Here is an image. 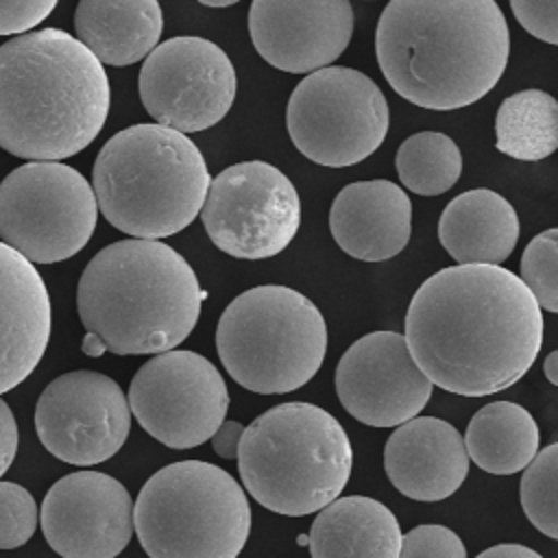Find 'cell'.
<instances>
[{"mask_svg":"<svg viewBox=\"0 0 558 558\" xmlns=\"http://www.w3.org/2000/svg\"><path fill=\"white\" fill-rule=\"evenodd\" d=\"M403 338L432 384L462 397H486L530 371L543 344V314L512 270L458 264L414 292Z\"/></svg>","mask_w":558,"mask_h":558,"instance_id":"6da1fadb","label":"cell"},{"mask_svg":"<svg viewBox=\"0 0 558 558\" xmlns=\"http://www.w3.org/2000/svg\"><path fill=\"white\" fill-rule=\"evenodd\" d=\"M375 52L401 98L449 111L497 85L510 31L495 0H390L377 22Z\"/></svg>","mask_w":558,"mask_h":558,"instance_id":"7a4b0ae2","label":"cell"},{"mask_svg":"<svg viewBox=\"0 0 558 558\" xmlns=\"http://www.w3.org/2000/svg\"><path fill=\"white\" fill-rule=\"evenodd\" d=\"M102 63L70 33L44 28L0 46V148L59 161L87 148L109 113Z\"/></svg>","mask_w":558,"mask_h":558,"instance_id":"3957f363","label":"cell"},{"mask_svg":"<svg viewBox=\"0 0 558 558\" xmlns=\"http://www.w3.org/2000/svg\"><path fill=\"white\" fill-rule=\"evenodd\" d=\"M207 292L172 246L131 238L98 251L85 266L76 307L89 336L116 355L163 353L196 327Z\"/></svg>","mask_w":558,"mask_h":558,"instance_id":"277c9868","label":"cell"},{"mask_svg":"<svg viewBox=\"0 0 558 558\" xmlns=\"http://www.w3.org/2000/svg\"><path fill=\"white\" fill-rule=\"evenodd\" d=\"M94 196L122 233L159 240L198 216L209 170L198 146L181 131L150 122L118 131L94 161Z\"/></svg>","mask_w":558,"mask_h":558,"instance_id":"5b68a950","label":"cell"},{"mask_svg":"<svg viewBox=\"0 0 558 558\" xmlns=\"http://www.w3.org/2000/svg\"><path fill=\"white\" fill-rule=\"evenodd\" d=\"M235 458L251 497L283 517L325 508L342 493L353 466L344 427L314 403H281L253 418Z\"/></svg>","mask_w":558,"mask_h":558,"instance_id":"8992f818","label":"cell"},{"mask_svg":"<svg viewBox=\"0 0 558 558\" xmlns=\"http://www.w3.org/2000/svg\"><path fill=\"white\" fill-rule=\"evenodd\" d=\"M216 349L235 384L259 395H283L318 373L327 325L301 292L257 286L238 294L220 314Z\"/></svg>","mask_w":558,"mask_h":558,"instance_id":"52a82bcc","label":"cell"},{"mask_svg":"<svg viewBox=\"0 0 558 558\" xmlns=\"http://www.w3.org/2000/svg\"><path fill=\"white\" fill-rule=\"evenodd\" d=\"M133 530L150 558H238L251 506L225 469L181 460L146 480L133 504Z\"/></svg>","mask_w":558,"mask_h":558,"instance_id":"ba28073f","label":"cell"},{"mask_svg":"<svg viewBox=\"0 0 558 558\" xmlns=\"http://www.w3.org/2000/svg\"><path fill=\"white\" fill-rule=\"evenodd\" d=\"M388 102L360 70L327 65L310 72L290 94L286 124L307 159L329 168L360 163L388 133Z\"/></svg>","mask_w":558,"mask_h":558,"instance_id":"9c48e42d","label":"cell"},{"mask_svg":"<svg viewBox=\"0 0 558 558\" xmlns=\"http://www.w3.org/2000/svg\"><path fill=\"white\" fill-rule=\"evenodd\" d=\"M98 205L87 179L59 161H31L0 183V238L31 264L76 255L92 238Z\"/></svg>","mask_w":558,"mask_h":558,"instance_id":"30bf717a","label":"cell"},{"mask_svg":"<svg viewBox=\"0 0 558 558\" xmlns=\"http://www.w3.org/2000/svg\"><path fill=\"white\" fill-rule=\"evenodd\" d=\"M209 240L238 259L279 255L301 225V201L292 181L266 161H242L209 181L201 207Z\"/></svg>","mask_w":558,"mask_h":558,"instance_id":"8fae6325","label":"cell"},{"mask_svg":"<svg viewBox=\"0 0 558 558\" xmlns=\"http://www.w3.org/2000/svg\"><path fill=\"white\" fill-rule=\"evenodd\" d=\"M126 401L155 440L170 449H192L207 442L225 421L229 390L205 355L170 349L140 366Z\"/></svg>","mask_w":558,"mask_h":558,"instance_id":"7c38bea8","label":"cell"},{"mask_svg":"<svg viewBox=\"0 0 558 558\" xmlns=\"http://www.w3.org/2000/svg\"><path fill=\"white\" fill-rule=\"evenodd\" d=\"M140 98L148 116L181 133L218 124L235 98V70L209 39L179 35L155 46L140 70Z\"/></svg>","mask_w":558,"mask_h":558,"instance_id":"4fadbf2b","label":"cell"},{"mask_svg":"<svg viewBox=\"0 0 558 558\" xmlns=\"http://www.w3.org/2000/svg\"><path fill=\"white\" fill-rule=\"evenodd\" d=\"M35 429L59 460L92 466L116 456L131 429L122 388L96 371H72L52 379L37 399Z\"/></svg>","mask_w":558,"mask_h":558,"instance_id":"5bb4252c","label":"cell"},{"mask_svg":"<svg viewBox=\"0 0 558 558\" xmlns=\"http://www.w3.org/2000/svg\"><path fill=\"white\" fill-rule=\"evenodd\" d=\"M432 381L397 331H373L355 340L336 368L342 408L371 427H397L427 405Z\"/></svg>","mask_w":558,"mask_h":558,"instance_id":"9a60e30c","label":"cell"},{"mask_svg":"<svg viewBox=\"0 0 558 558\" xmlns=\"http://www.w3.org/2000/svg\"><path fill=\"white\" fill-rule=\"evenodd\" d=\"M39 523L61 558H116L133 536V501L116 477L76 471L50 486Z\"/></svg>","mask_w":558,"mask_h":558,"instance_id":"2e32d148","label":"cell"},{"mask_svg":"<svg viewBox=\"0 0 558 558\" xmlns=\"http://www.w3.org/2000/svg\"><path fill=\"white\" fill-rule=\"evenodd\" d=\"M248 33L272 68L305 74L331 65L353 35L349 0H253Z\"/></svg>","mask_w":558,"mask_h":558,"instance_id":"e0dca14e","label":"cell"},{"mask_svg":"<svg viewBox=\"0 0 558 558\" xmlns=\"http://www.w3.org/2000/svg\"><path fill=\"white\" fill-rule=\"evenodd\" d=\"M384 469L401 495L416 501H440L462 486L469 456L453 425L436 416H414L390 434Z\"/></svg>","mask_w":558,"mask_h":558,"instance_id":"ac0fdd59","label":"cell"},{"mask_svg":"<svg viewBox=\"0 0 558 558\" xmlns=\"http://www.w3.org/2000/svg\"><path fill=\"white\" fill-rule=\"evenodd\" d=\"M50 299L41 275L0 242V395L20 386L50 340Z\"/></svg>","mask_w":558,"mask_h":558,"instance_id":"d6986e66","label":"cell"},{"mask_svg":"<svg viewBox=\"0 0 558 558\" xmlns=\"http://www.w3.org/2000/svg\"><path fill=\"white\" fill-rule=\"evenodd\" d=\"M336 244L362 262L399 255L412 231V203L392 181H355L342 187L329 209Z\"/></svg>","mask_w":558,"mask_h":558,"instance_id":"ffe728a7","label":"cell"},{"mask_svg":"<svg viewBox=\"0 0 558 558\" xmlns=\"http://www.w3.org/2000/svg\"><path fill=\"white\" fill-rule=\"evenodd\" d=\"M438 238L458 264L499 266L517 246L519 218L501 194L477 187L447 203Z\"/></svg>","mask_w":558,"mask_h":558,"instance_id":"44dd1931","label":"cell"},{"mask_svg":"<svg viewBox=\"0 0 558 558\" xmlns=\"http://www.w3.org/2000/svg\"><path fill=\"white\" fill-rule=\"evenodd\" d=\"M401 538L397 517L381 501L349 495L320 508L307 547L312 558H399Z\"/></svg>","mask_w":558,"mask_h":558,"instance_id":"7402d4cb","label":"cell"},{"mask_svg":"<svg viewBox=\"0 0 558 558\" xmlns=\"http://www.w3.org/2000/svg\"><path fill=\"white\" fill-rule=\"evenodd\" d=\"M76 39L107 65H131L159 41L163 13L157 0H81L74 13Z\"/></svg>","mask_w":558,"mask_h":558,"instance_id":"603a6c76","label":"cell"},{"mask_svg":"<svg viewBox=\"0 0 558 558\" xmlns=\"http://www.w3.org/2000/svg\"><path fill=\"white\" fill-rule=\"evenodd\" d=\"M462 440L466 456L482 471L512 475L523 471L536 456L541 432L523 405L493 401L473 414Z\"/></svg>","mask_w":558,"mask_h":558,"instance_id":"cb8c5ba5","label":"cell"},{"mask_svg":"<svg viewBox=\"0 0 558 558\" xmlns=\"http://www.w3.org/2000/svg\"><path fill=\"white\" fill-rule=\"evenodd\" d=\"M497 150L521 159L541 161L558 148V105L543 89H523L508 96L495 118Z\"/></svg>","mask_w":558,"mask_h":558,"instance_id":"d4e9b609","label":"cell"},{"mask_svg":"<svg viewBox=\"0 0 558 558\" xmlns=\"http://www.w3.org/2000/svg\"><path fill=\"white\" fill-rule=\"evenodd\" d=\"M401 183L421 196H438L453 187L462 172V155L458 144L438 131H421L410 135L395 157Z\"/></svg>","mask_w":558,"mask_h":558,"instance_id":"484cf974","label":"cell"},{"mask_svg":"<svg viewBox=\"0 0 558 558\" xmlns=\"http://www.w3.org/2000/svg\"><path fill=\"white\" fill-rule=\"evenodd\" d=\"M558 445L551 442L536 451L521 477V506L530 523L549 538H558Z\"/></svg>","mask_w":558,"mask_h":558,"instance_id":"4316f807","label":"cell"},{"mask_svg":"<svg viewBox=\"0 0 558 558\" xmlns=\"http://www.w3.org/2000/svg\"><path fill=\"white\" fill-rule=\"evenodd\" d=\"M538 307L558 312V231L547 229L530 240L521 255V277Z\"/></svg>","mask_w":558,"mask_h":558,"instance_id":"83f0119b","label":"cell"},{"mask_svg":"<svg viewBox=\"0 0 558 558\" xmlns=\"http://www.w3.org/2000/svg\"><path fill=\"white\" fill-rule=\"evenodd\" d=\"M35 527L37 504L33 495L15 482H0V549L24 545Z\"/></svg>","mask_w":558,"mask_h":558,"instance_id":"f1b7e54d","label":"cell"},{"mask_svg":"<svg viewBox=\"0 0 558 558\" xmlns=\"http://www.w3.org/2000/svg\"><path fill=\"white\" fill-rule=\"evenodd\" d=\"M399 558H466V549L453 530L427 523L401 538Z\"/></svg>","mask_w":558,"mask_h":558,"instance_id":"f546056e","label":"cell"},{"mask_svg":"<svg viewBox=\"0 0 558 558\" xmlns=\"http://www.w3.org/2000/svg\"><path fill=\"white\" fill-rule=\"evenodd\" d=\"M519 24L541 41L558 44L556 0H510Z\"/></svg>","mask_w":558,"mask_h":558,"instance_id":"4dcf8cb0","label":"cell"},{"mask_svg":"<svg viewBox=\"0 0 558 558\" xmlns=\"http://www.w3.org/2000/svg\"><path fill=\"white\" fill-rule=\"evenodd\" d=\"M57 0H0V35H17L44 22Z\"/></svg>","mask_w":558,"mask_h":558,"instance_id":"1f68e13d","label":"cell"},{"mask_svg":"<svg viewBox=\"0 0 558 558\" xmlns=\"http://www.w3.org/2000/svg\"><path fill=\"white\" fill-rule=\"evenodd\" d=\"M15 453H17V423L7 401L0 399V477L13 464Z\"/></svg>","mask_w":558,"mask_h":558,"instance_id":"d6a6232c","label":"cell"},{"mask_svg":"<svg viewBox=\"0 0 558 558\" xmlns=\"http://www.w3.org/2000/svg\"><path fill=\"white\" fill-rule=\"evenodd\" d=\"M244 425L238 421H222L218 429L211 434V447L220 458L233 460L238 456L240 438H242Z\"/></svg>","mask_w":558,"mask_h":558,"instance_id":"836d02e7","label":"cell"},{"mask_svg":"<svg viewBox=\"0 0 558 558\" xmlns=\"http://www.w3.org/2000/svg\"><path fill=\"white\" fill-rule=\"evenodd\" d=\"M475 558H543L538 551L525 547V545H517V543H504V545H495L484 549L482 554H477Z\"/></svg>","mask_w":558,"mask_h":558,"instance_id":"e575fe53","label":"cell"},{"mask_svg":"<svg viewBox=\"0 0 558 558\" xmlns=\"http://www.w3.org/2000/svg\"><path fill=\"white\" fill-rule=\"evenodd\" d=\"M556 362H558V353L551 351L545 360V375H547L549 384H554V386H558V364Z\"/></svg>","mask_w":558,"mask_h":558,"instance_id":"d590c367","label":"cell"},{"mask_svg":"<svg viewBox=\"0 0 558 558\" xmlns=\"http://www.w3.org/2000/svg\"><path fill=\"white\" fill-rule=\"evenodd\" d=\"M198 2L205 4V7H231V4H235L240 0H198Z\"/></svg>","mask_w":558,"mask_h":558,"instance_id":"8d00e7d4","label":"cell"},{"mask_svg":"<svg viewBox=\"0 0 558 558\" xmlns=\"http://www.w3.org/2000/svg\"><path fill=\"white\" fill-rule=\"evenodd\" d=\"M299 545H307V536H305V534L299 536Z\"/></svg>","mask_w":558,"mask_h":558,"instance_id":"74e56055","label":"cell"}]
</instances>
